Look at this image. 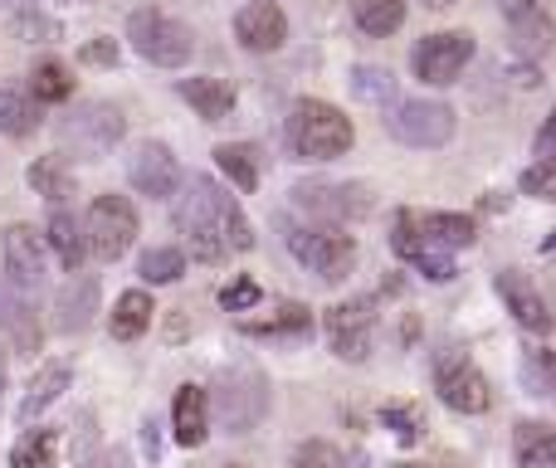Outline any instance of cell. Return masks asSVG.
Masks as SVG:
<instances>
[{
  "label": "cell",
  "instance_id": "6da1fadb",
  "mask_svg": "<svg viewBox=\"0 0 556 468\" xmlns=\"http://www.w3.org/2000/svg\"><path fill=\"white\" fill-rule=\"evenodd\" d=\"M176 225H181L186 244H191V254L201 258V264H220V258L254 249V230H250V220H244V211L211 176H195V181L186 186L181 205H176Z\"/></svg>",
  "mask_w": 556,
  "mask_h": 468
},
{
  "label": "cell",
  "instance_id": "7a4b0ae2",
  "mask_svg": "<svg viewBox=\"0 0 556 468\" xmlns=\"http://www.w3.org/2000/svg\"><path fill=\"white\" fill-rule=\"evenodd\" d=\"M356 142L352 117L342 107L323 103V98H298L293 113H288V147H293L298 162H337L346 156Z\"/></svg>",
  "mask_w": 556,
  "mask_h": 468
},
{
  "label": "cell",
  "instance_id": "3957f363",
  "mask_svg": "<svg viewBox=\"0 0 556 468\" xmlns=\"http://www.w3.org/2000/svg\"><path fill=\"white\" fill-rule=\"evenodd\" d=\"M215 420H220L225 434H250L254 425L269 415V376L260 366L240 362L230 371H220L215 381Z\"/></svg>",
  "mask_w": 556,
  "mask_h": 468
},
{
  "label": "cell",
  "instance_id": "277c9868",
  "mask_svg": "<svg viewBox=\"0 0 556 468\" xmlns=\"http://www.w3.org/2000/svg\"><path fill=\"white\" fill-rule=\"evenodd\" d=\"M127 39H132V49L147 59V64L156 68H181L191 64L195 54V35L181 25L176 15H166V10H132L127 15Z\"/></svg>",
  "mask_w": 556,
  "mask_h": 468
},
{
  "label": "cell",
  "instance_id": "5b68a950",
  "mask_svg": "<svg viewBox=\"0 0 556 468\" xmlns=\"http://www.w3.org/2000/svg\"><path fill=\"white\" fill-rule=\"evenodd\" d=\"M288 195H293L298 211L313 215L323 230H337V225H346V220H366V215L376 211L371 186H362V181H298Z\"/></svg>",
  "mask_w": 556,
  "mask_h": 468
},
{
  "label": "cell",
  "instance_id": "8992f818",
  "mask_svg": "<svg viewBox=\"0 0 556 468\" xmlns=\"http://www.w3.org/2000/svg\"><path fill=\"white\" fill-rule=\"evenodd\" d=\"M288 254L313 278H323V283H342L356 268V244L337 230H323V225H298V230H288Z\"/></svg>",
  "mask_w": 556,
  "mask_h": 468
},
{
  "label": "cell",
  "instance_id": "52a82bcc",
  "mask_svg": "<svg viewBox=\"0 0 556 468\" xmlns=\"http://www.w3.org/2000/svg\"><path fill=\"white\" fill-rule=\"evenodd\" d=\"M132 239H137V211L127 195H98V201L88 205V220H84L88 254L113 264V258H123L127 249H132Z\"/></svg>",
  "mask_w": 556,
  "mask_h": 468
},
{
  "label": "cell",
  "instance_id": "ba28073f",
  "mask_svg": "<svg viewBox=\"0 0 556 468\" xmlns=\"http://www.w3.org/2000/svg\"><path fill=\"white\" fill-rule=\"evenodd\" d=\"M391 137L401 147H420V152H434L454 137V107L434 103V98H410V103H395L391 117H386Z\"/></svg>",
  "mask_w": 556,
  "mask_h": 468
},
{
  "label": "cell",
  "instance_id": "9c48e42d",
  "mask_svg": "<svg viewBox=\"0 0 556 468\" xmlns=\"http://www.w3.org/2000/svg\"><path fill=\"white\" fill-rule=\"evenodd\" d=\"M327 346L342 356L346 366H362L371 356V327H376V303L371 298H346V303L327 307L323 317Z\"/></svg>",
  "mask_w": 556,
  "mask_h": 468
},
{
  "label": "cell",
  "instance_id": "30bf717a",
  "mask_svg": "<svg viewBox=\"0 0 556 468\" xmlns=\"http://www.w3.org/2000/svg\"><path fill=\"white\" fill-rule=\"evenodd\" d=\"M473 59V35L469 29H440V35H425L415 45V78L430 88H444L469 68Z\"/></svg>",
  "mask_w": 556,
  "mask_h": 468
},
{
  "label": "cell",
  "instance_id": "8fae6325",
  "mask_svg": "<svg viewBox=\"0 0 556 468\" xmlns=\"http://www.w3.org/2000/svg\"><path fill=\"white\" fill-rule=\"evenodd\" d=\"M123 132H127V123L113 103H84L74 117H64V142L78 147V156H88V162L113 152L123 142Z\"/></svg>",
  "mask_w": 556,
  "mask_h": 468
},
{
  "label": "cell",
  "instance_id": "7c38bea8",
  "mask_svg": "<svg viewBox=\"0 0 556 468\" xmlns=\"http://www.w3.org/2000/svg\"><path fill=\"white\" fill-rule=\"evenodd\" d=\"M434 385H440V401L450 405V410H459V415H483V410L493 405L489 376H483L464 352H450V356H444L440 371H434Z\"/></svg>",
  "mask_w": 556,
  "mask_h": 468
},
{
  "label": "cell",
  "instance_id": "4fadbf2b",
  "mask_svg": "<svg viewBox=\"0 0 556 468\" xmlns=\"http://www.w3.org/2000/svg\"><path fill=\"white\" fill-rule=\"evenodd\" d=\"M0 258H5V283L20 288V293H35L45 283V268H49V254H45V235L29 230V225H10L0 235Z\"/></svg>",
  "mask_w": 556,
  "mask_h": 468
},
{
  "label": "cell",
  "instance_id": "5bb4252c",
  "mask_svg": "<svg viewBox=\"0 0 556 468\" xmlns=\"http://www.w3.org/2000/svg\"><path fill=\"white\" fill-rule=\"evenodd\" d=\"M127 181L137 186V195L172 201L176 186H181V166H176L172 147L166 142H137L132 156H127Z\"/></svg>",
  "mask_w": 556,
  "mask_h": 468
},
{
  "label": "cell",
  "instance_id": "9a60e30c",
  "mask_svg": "<svg viewBox=\"0 0 556 468\" xmlns=\"http://www.w3.org/2000/svg\"><path fill=\"white\" fill-rule=\"evenodd\" d=\"M235 39H240L250 54H274L288 45V15L274 0H250V5L235 15Z\"/></svg>",
  "mask_w": 556,
  "mask_h": 468
},
{
  "label": "cell",
  "instance_id": "2e32d148",
  "mask_svg": "<svg viewBox=\"0 0 556 468\" xmlns=\"http://www.w3.org/2000/svg\"><path fill=\"white\" fill-rule=\"evenodd\" d=\"M391 249L405 258V264L415 268V274L430 278V283H450V278H459V264H454V249H444V244H434V239H425V235L405 230V225H395Z\"/></svg>",
  "mask_w": 556,
  "mask_h": 468
},
{
  "label": "cell",
  "instance_id": "e0dca14e",
  "mask_svg": "<svg viewBox=\"0 0 556 468\" xmlns=\"http://www.w3.org/2000/svg\"><path fill=\"white\" fill-rule=\"evenodd\" d=\"M395 225L434 239V244H444V249H469L473 239H479V225H473L469 215H450V211H401Z\"/></svg>",
  "mask_w": 556,
  "mask_h": 468
},
{
  "label": "cell",
  "instance_id": "ac0fdd59",
  "mask_svg": "<svg viewBox=\"0 0 556 468\" xmlns=\"http://www.w3.org/2000/svg\"><path fill=\"white\" fill-rule=\"evenodd\" d=\"M498 298L508 303V313L518 317L528 332H552V307L542 303V293L532 288V278L528 274H518V268H503L498 274Z\"/></svg>",
  "mask_w": 556,
  "mask_h": 468
},
{
  "label": "cell",
  "instance_id": "d6986e66",
  "mask_svg": "<svg viewBox=\"0 0 556 468\" xmlns=\"http://www.w3.org/2000/svg\"><path fill=\"white\" fill-rule=\"evenodd\" d=\"M172 434L181 450H201L211 434V391L201 385H181L172 401Z\"/></svg>",
  "mask_w": 556,
  "mask_h": 468
},
{
  "label": "cell",
  "instance_id": "ffe728a7",
  "mask_svg": "<svg viewBox=\"0 0 556 468\" xmlns=\"http://www.w3.org/2000/svg\"><path fill=\"white\" fill-rule=\"evenodd\" d=\"M176 93H181L186 103L195 107V117H205V123H225V117L235 113V88L225 84V78H211V74L181 78V84H176Z\"/></svg>",
  "mask_w": 556,
  "mask_h": 468
},
{
  "label": "cell",
  "instance_id": "44dd1931",
  "mask_svg": "<svg viewBox=\"0 0 556 468\" xmlns=\"http://www.w3.org/2000/svg\"><path fill=\"white\" fill-rule=\"evenodd\" d=\"M98 313V278L93 274H74L59 288V332H84Z\"/></svg>",
  "mask_w": 556,
  "mask_h": 468
},
{
  "label": "cell",
  "instance_id": "7402d4cb",
  "mask_svg": "<svg viewBox=\"0 0 556 468\" xmlns=\"http://www.w3.org/2000/svg\"><path fill=\"white\" fill-rule=\"evenodd\" d=\"M68 362H45L35 371V381H29V391H25V401H20V425H35L39 415L49 410V405L59 401V395L68 391Z\"/></svg>",
  "mask_w": 556,
  "mask_h": 468
},
{
  "label": "cell",
  "instance_id": "603a6c76",
  "mask_svg": "<svg viewBox=\"0 0 556 468\" xmlns=\"http://www.w3.org/2000/svg\"><path fill=\"white\" fill-rule=\"evenodd\" d=\"M152 313H156L152 293H142V288H127V293L117 298L113 317H108V332H113L117 342H137V337L152 327Z\"/></svg>",
  "mask_w": 556,
  "mask_h": 468
},
{
  "label": "cell",
  "instance_id": "cb8c5ba5",
  "mask_svg": "<svg viewBox=\"0 0 556 468\" xmlns=\"http://www.w3.org/2000/svg\"><path fill=\"white\" fill-rule=\"evenodd\" d=\"M45 244L59 254V264L68 268V274H78L88 258V244H84V230H78V220L68 211H54L49 215V230H45Z\"/></svg>",
  "mask_w": 556,
  "mask_h": 468
},
{
  "label": "cell",
  "instance_id": "d4e9b609",
  "mask_svg": "<svg viewBox=\"0 0 556 468\" xmlns=\"http://www.w3.org/2000/svg\"><path fill=\"white\" fill-rule=\"evenodd\" d=\"M307 327H313V313L303 303H283L269 317H244L240 332L244 337H307Z\"/></svg>",
  "mask_w": 556,
  "mask_h": 468
},
{
  "label": "cell",
  "instance_id": "484cf974",
  "mask_svg": "<svg viewBox=\"0 0 556 468\" xmlns=\"http://www.w3.org/2000/svg\"><path fill=\"white\" fill-rule=\"evenodd\" d=\"M352 20L362 35L386 39L405 25V0H352Z\"/></svg>",
  "mask_w": 556,
  "mask_h": 468
},
{
  "label": "cell",
  "instance_id": "4316f807",
  "mask_svg": "<svg viewBox=\"0 0 556 468\" xmlns=\"http://www.w3.org/2000/svg\"><path fill=\"white\" fill-rule=\"evenodd\" d=\"M215 166H220L240 191H260V152H254L250 142H220L215 147Z\"/></svg>",
  "mask_w": 556,
  "mask_h": 468
},
{
  "label": "cell",
  "instance_id": "83f0119b",
  "mask_svg": "<svg viewBox=\"0 0 556 468\" xmlns=\"http://www.w3.org/2000/svg\"><path fill=\"white\" fill-rule=\"evenodd\" d=\"M0 317H5L10 337L20 342V352H35L39 346V327H35V313H29V298L20 288H0Z\"/></svg>",
  "mask_w": 556,
  "mask_h": 468
},
{
  "label": "cell",
  "instance_id": "f1b7e54d",
  "mask_svg": "<svg viewBox=\"0 0 556 468\" xmlns=\"http://www.w3.org/2000/svg\"><path fill=\"white\" fill-rule=\"evenodd\" d=\"M29 93H35V103H68L74 98V78H68V68L59 59H39L29 68Z\"/></svg>",
  "mask_w": 556,
  "mask_h": 468
},
{
  "label": "cell",
  "instance_id": "f546056e",
  "mask_svg": "<svg viewBox=\"0 0 556 468\" xmlns=\"http://www.w3.org/2000/svg\"><path fill=\"white\" fill-rule=\"evenodd\" d=\"M25 176H29V186H35L45 201H54V205L74 195V172L64 166V156H39V162L29 166Z\"/></svg>",
  "mask_w": 556,
  "mask_h": 468
},
{
  "label": "cell",
  "instance_id": "4dcf8cb0",
  "mask_svg": "<svg viewBox=\"0 0 556 468\" xmlns=\"http://www.w3.org/2000/svg\"><path fill=\"white\" fill-rule=\"evenodd\" d=\"M59 464V434L54 430H25L10 450V468H54Z\"/></svg>",
  "mask_w": 556,
  "mask_h": 468
},
{
  "label": "cell",
  "instance_id": "1f68e13d",
  "mask_svg": "<svg viewBox=\"0 0 556 468\" xmlns=\"http://www.w3.org/2000/svg\"><path fill=\"white\" fill-rule=\"evenodd\" d=\"M518 464L556 468V430H547V425H518Z\"/></svg>",
  "mask_w": 556,
  "mask_h": 468
},
{
  "label": "cell",
  "instance_id": "d6a6232c",
  "mask_svg": "<svg viewBox=\"0 0 556 468\" xmlns=\"http://www.w3.org/2000/svg\"><path fill=\"white\" fill-rule=\"evenodd\" d=\"M39 127L35 98H20L15 88H0V132L5 137H29Z\"/></svg>",
  "mask_w": 556,
  "mask_h": 468
},
{
  "label": "cell",
  "instance_id": "836d02e7",
  "mask_svg": "<svg viewBox=\"0 0 556 468\" xmlns=\"http://www.w3.org/2000/svg\"><path fill=\"white\" fill-rule=\"evenodd\" d=\"M508 25H513V39H518V49H532V54H547L552 39H556V29H552V20H547V10H542V5L522 10V15L508 20Z\"/></svg>",
  "mask_w": 556,
  "mask_h": 468
},
{
  "label": "cell",
  "instance_id": "e575fe53",
  "mask_svg": "<svg viewBox=\"0 0 556 468\" xmlns=\"http://www.w3.org/2000/svg\"><path fill=\"white\" fill-rule=\"evenodd\" d=\"M352 93L362 98V103H391L395 98V78H391V68H381V64H356L352 68Z\"/></svg>",
  "mask_w": 556,
  "mask_h": 468
},
{
  "label": "cell",
  "instance_id": "d590c367",
  "mask_svg": "<svg viewBox=\"0 0 556 468\" xmlns=\"http://www.w3.org/2000/svg\"><path fill=\"white\" fill-rule=\"evenodd\" d=\"M137 274H142L147 283H176V278L186 274V254H181V249H172V244L147 249L142 264H137Z\"/></svg>",
  "mask_w": 556,
  "mask_h": 468
},
{
  "label": "cell",
  "instance_id": "8d00e7d4",
  "mask_svg": "<svg viewBox=\"0 0 556 468\" xmlns=\"http://www.w3.org/2000/svg\"><path fill=\"white\" fill-rule=\"evenodd\" d=\"M522 385H528V395H538V401H556V352H528L522 356Z\"/></svg>",
  "mask_w": 556,
  "mask_h": 468
},
{
  "label": "cell",
  "instance_id": "74e56055",
  "mask_svg": "<svg viewBox=\"0 0 556 468\" xmlns=\"http://www.w3.org/2000/svg\"><path fill=\"white\" fill-rule=\"evenodd\" d=\"M381 425H386V430H391L401 444L425 440V430H430V420H425L420 405H381Z\"/></svg>",
  "mask_w": 556,
  "mask_h": 468
},
{
  "label": "cell",
  "instance_id": "f35d334b",
  "mask_svg": "<svg viewBox=\"0 0 556 468\" xmlns=\"http://www.w3.org/2000/svg\"><path fill=\"white\" fill-rule=\"evenodd\" d=\"M293 468H346V459L332 440H307V444H298Z\"/></svg>",
  "mask_w": 556,
  "mask_h": 468
},
{
  "label": "cell",
  "instance_id": "ab89813d",
  "mask_svg": "<svg viewBox=\"0 0 556 468\" xmlns=\"http://www.w3.org/2000/svg\"><path fill=\"white\" fill-rule=\"evenodd\" d=\"M10 35L25 39V45H49V39H59V25L49 15H35V10H25V15L10 20Z\"/></svg>",
  "mask_w": 556,
  "mask_h": 468
},
{
  "label": "cell",
  "instance_id": "60d3db41",
  "mask_svg": "<svg viewBox=\"0 0 556 468\" xmlns=\"http://www.w3.org/2000/svg\"><path fill=\"white\" fill-rule=\"evenodd\" d=\"M518 186H522V195H538V201H552L556 205V156H547V162H538V166H528Z\"/></svg>",
  "mask_w": 556,
  "mask_h": 468
},
{
  "label": "cell",
  "instance_id": "b9f144b4",
  "mask_svg": "<svg viewBox=\"0 0 556 468\" xmlns=\"http://www.w3.org/2000/svg\"><path fill=\"white\" fill-rule=\"evenodd\" d=\"M260 283H254V278H235V283H225L220 288V307L225 313H254V307H260Z\"/></svg>",
  "mask_w": 556,
  "mask_h": 468
},
{
  "label": "cell",
  "instance_id": "7bdbcfd3",
  "mask_svg": "<svg viewBox=\"0 0 556 468\" xmlns=\"http://www.w3.org/2000/svg\"><path fill=\"white\" fill-rule=\"evenodd\" d=\"M78 64H98V68H113L117 64V39H88L84 49H78Z\"/></svg>",
  "mask_w": 556,
  "mask_h": 468
},
{
  "label": "cell",
  "instance_id": "ee69618b",
  "mask_svg": "<svg viewBox=\"0 0 556 468\" xmlns=\"http://www.w3.org/2000/svg\"><path fill=\"white\" fill-rule=\"evenodd\" d=\"M532 147H538L542 162H547V156H556V107L547 113V123H542V132H538V142H532Z\"/></svg>",
  "mask_w": 556,
  "mask_h": 468
},
{
  "label": "cell",
  "instance_id": "f6af8a7d",
  "mask_svg": "<svg viewBox=\"0 0 556 468\" xmlns=\"http://www.w3.org/2000/svg\"><path fill=\"white\" fill-rule=\"evenodd\" d=\"M532 5H542V0H498V10H503L508 20H518L522 10H532Z\"/></svg>",
  "mask_w": 556,
  "mask_h": 468
},
{
  "label": "cell",
  "instance_id": "bcb514c9",
  "mask_svg": "<svg viewBox=\"0 0 556 468\" xmlns=\"http://www.w3.org/2000/svg\"><path fill=\"white\" fill-rule=\"evenodd\" d=\"M142 430H147V459H156V425H152V420H147V425H142Z\"/></svg>",
  "mask_w": 556,
  "mask_h": 468
},
{
  "label": "cell",
  "instance_id": "7dc6e473",
  "mask_svg": "<svg viewBox=\"0 0 556 468\" xmlns=\"http://www.w3.org/2000/svg\"><path fill=\"white\" fill-rule=\"evenodd\" d=\"M5 381H10V362H5V346H0V395H5Z\"/></svg>",
  "mask_w": 556,
  "mask_h": 468
},
{
  "label": "cell",
  "instance_id": "c3c4849f",
  "mask_svg": "<svg viewBox=\"0 0 556 468\" xmlns=\"http://www.w3.org/2000/svg\"><path fill=\"white\" fill-rule=\"evenodd\" d=\"M430 5H450V0H430Z\"/></svg>",
  "mask_w": 556,
  "mask_h": 468
}]
</instances>
